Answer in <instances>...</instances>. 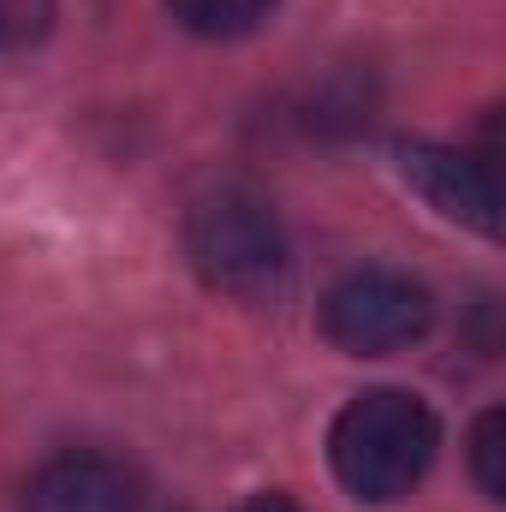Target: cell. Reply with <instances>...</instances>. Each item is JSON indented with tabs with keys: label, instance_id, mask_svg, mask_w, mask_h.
<instances>
[{
	"label": "cell",
	"instance_id": "obj_7",
	"mask_svg": "<svg viewBox=\"0 0 506 512\" xmlns=\"http://www.w3.org/2000/svg\"><path fill=\"white\" fill-rule=\"evenodd\" d=\"M471 477L489 501H506V411L489 405L471 423Z\"/></svg>",
	"mask_w": 506,
	"mask_h": 512
},
{
	"label": "cell",
	"instance_id": "obj_9",
	"mask_svg": "<svg viewBox=\"0 0 506 512\" xmlns=\"http://www.w3.org/2000/svg\"><path fill=\"white\" fill-rule=\"evenodd\" d=\"M239 512H298V507H292V495H280V489H262V495H251Z\"/></svg>",
	"mask_w": 506,
	"mask_h": 512
},
{
	"label": "cell",
	"instance_id": "obj_5",
	"mask_svg": "<svg viewBox=\"0 0 506 512\" xmlns=\"http://www.w3.org/2000/svg\"><path fill=\"white\" fill-rule=\"evenodd\" d=\"M24 512H143V477L114 453L66 447L30 471Z\"/></svg>",
	"mask_w": 506,
	"mask_h": 512
},
{
	"label": "cell",
	"instance_id": "obj_6",
	"mask_svg": "<svg viewBox=\"0 0 506 512\" xmlns=\"http://www.w3.org/2000/svg\"><path fill=\"white\" fill-rule=\"evenodd\" d=\"M280 0H167V12L191 30V36H245L256 30Z\"/></svg>",
	"mask_w": 506,
	"mask_h": 512
},
{
	"label": "cell",
	"instance_id": "obj_2",
	"mask_svg": "<svg viewBox=\"0 0 506 512\" xmlns=\"http://www.w3.org/2000/svg\"><path fill=\"white\" fill-rule=\"evenodd\" d=\"M185 256L197 268V280L221 298L262 304L286 286V227L274 215L268 197H256L245 185H221L203 203H191L185 215Z\"/></svg>",
	"mask_w": 506,
	"mask_h": 512
},
{
	"label": "cell",
	"instance_id": "obj_3",
	"mask_svg": "<svg viewBox=\"0 0 506 512\" xmlns=\"http://www.w3.org/2000/svg\"><path fill=\"white\" fill-rule=\"evenodd\" d=\"M429 322H435L429 286L399 268H358V274L334 280L322 298V334L352 358L405 352L429 334Z\"/></svg>",
	"mask_w": 506,
	"mask_h": 512
},
{
	"label": "cell",
	"instance_id": "obj_8",
	"mask_svg": "<svg viewBox=\"0 0 506 512\" xmlns=\"http://www.w3.org/2000/svg\"><path fill=\"white\" fill-rule=\"evenodd\" d=\"M54 30V0H0V54H30Z\"/></svg>",
	"mask_w": 506,
	"mask_h": 512
},
{
	"label": "cell",
	"instance_id": "obj_1",
	"mask_svg": "<svg viewBox=\"0 0 506 512\" xmlns=\"http://www.w3.org/2000/svg\"><path fill=\"white\" fill-rule=\"evenodd\" d=\"M435 447H441V423L405 387L358 393L328 429V465H334L340 489L370 507L411 495L423 483V471L435 465Z\"/></svg>",
	"mask_w": 506,
	"mask_h": 512
},
{
	"label": "cell",
	"instance_id": "obj_4",
	"mask_svg": "<svg viewBox=\"0 0 506 512\" xmlns=\"http://www.w3.org/2000/svg\"><path fill=\"white\" fill-rule=\"evenodd\" d=\"M399 179L447 221L495 239L501 233V185H495V167L465 155V149H447V143H399Z\"/></svg>",
	"mask_w": 506,
	"mask_h": 512
}]
</instances>
